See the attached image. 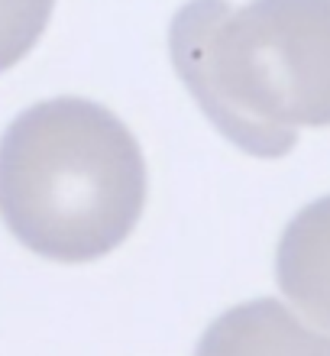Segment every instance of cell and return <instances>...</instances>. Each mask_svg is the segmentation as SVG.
I'll return each mask as SVG.
<instances>
[{
	"label": "cell",
	"mask_w": 330,
	"mask_h": 356,
	"mask_svg": "<svg viewBox=\"0 0 330 356\" xmlns=\"http://www.w3.org/2000/svg\"><path fill=\"white\" fill-rule=\"evenodd\" d=\"M56 0H0V72L33 52L46 33Z\"/></svg>",
	"instance_id": "obj_5"
},
{
	"label": "cell",
	"mask_w": 330,
	"mask_h": 356,
	"mask_svg": "<svg viewBox=\"0 0 330 356\" xmlns=\"http://www.w3.org/2000/svg\"><path fill=\"white\" fill-rule=\"evenodd\" d=\"M275 279L295 308L330 330V195L288 220L279 240Z\"/></svg>",
	"instance_id": "obj_4"
},
{
	"label": "cell",
	"mask_w": 330,
	"mask_h": 356,
	"mask_svg": "<svg viewBox=\"0 0 330 356\" xmlns=\"http://www.w3.org/2000/svg\"><path fill=\"white\" fill-rule=\"evenodd\" d=\"M195 356H330V334L308 327L282 301L256 298L224 311Z\"/></svg>",
	"instance_id": "obj_3"
},
{
	"label": "cell",
	"mask_w": 330,
	"mask_h": 356,
	"mask_svg": "<svg viewBox=\"0 0 330 356\" xmlns=\"http://www.w3.org/2000/svg\"><path fill=\"white\" fill-rule=\"evenodd\" d=\"M146 207L136 136L85 97L33 104L0 140V217L42 259L91 263L133 234Z\"/></svg>",
	"instance_id": "obj_2"
},
{
	"label": "cell",
	"mask_w": 330,
	"mask_h": 356,
	"mask_svg": "<svg viewBox=\"0 0 330 356\" xmlns=\"http://www.w3.org/2000/svg\"><path fill=\"white\" fill-rule=\"evenodd\" d=\"M172 65L226 140L282 159L330 127V0H191L169 26Z\"/></svg>",
	"instance_id": "obj_1"
}]
</instances>
